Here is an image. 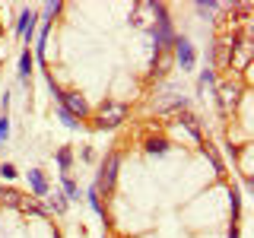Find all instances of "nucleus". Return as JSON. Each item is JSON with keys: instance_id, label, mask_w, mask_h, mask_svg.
Returning a JSON list of instances; mask_svg holds the SVG:
<instances>
[{"instance_id": "obj_17", "label": "nucleus", "mask_w": 254, "mask_h": 238, "mask_svg": "<svg viewBox=\"0 0 254 238\" xmlns=\"http://www.w3.org/2000/svg\"><path fill=\"white\" fill-rule=\"evenodd\" d=\"M67 206H70V203H67V197H64L61 190H54V194L45 197V210L54 213V216H64V213H67Z\"/></svg>"}, {"instance_id": "obj_8", "label": "nucleus", "mask_w": 254, "mask_h": 238, "mask_svg": "<svg viewBox=\"0 0 254 238\" xmlns=\"http://www.w3.org/2000/svg\"><path fill=\"white\" fill-rule=\"evenodd\" d=\"M172 70H175L172 51H153V60H149V79H153V83H162Z\"/></svg>"}, {"instance_id": "obj_10", "label": "nucleus", "mask_w": 254, "mask_h": 238, "mask_svg": "<svg viewBox=\"0 0 254 238\" xmlns=\"http://www.w3.org/2000/svg\"><path fill=\"white\" fill-rule=\"evenodd\" d=\"M194 10L206 22H216L219 13H232V3H222V0H194Z\"/></svg>"}, {"instance_id": "obj_2", "label": "nucleus", "mask_w": 254, "mask_h": 238, "mask_svg": "<svg viewBox=\"0 0 254 238\" xmlns=\"http://www.w3.org/2000/svg\"><path fill=\"white\" fill-rule=\"evenodd\" d=\"M213 95H216L219 115H222V118H232L235 111H238V105L248 99V79H242V76L232 73L229 79H219L216 89H213Z\"/></svg>"}, {"instance_id": "obj_6", "label": "nucleus", "mask_w": 254, "mask_h": 238, "mask_svg": "<svg viewBox=\"0 0 254 238\" xmlns=\"http://www.w3.org/2000/svg\"><path fill=\"white\" fill-rule=\"evenodd\" d=\"M35 29H38V10H35V6H19V16H16V26H13V35L29 48L32 38H35Z\"/></svg>"}, {"instance_id": "obj_9", "label": "nucleus", "mask_w": 254, "mask_h": 238, "mask_svg": "<svg viewBox=\"0 0 254 238\" xmlns=\"http://www.w3.org/2000/svg\"><path fill=\"white\" fill-rule=\"evenodd\" d=\"M175 124H178V127H185V130L190 133V140H194L197 143V146H203V143H206V137H203V124H200V118H197L194 115V111H178V115H175Z\"/></svg>"}, {"instance_id": "obj_4", "label": "nucleus", "mask_w": 254, "mask_h": 238, "mask_svg": "<svg viewBox=\"0 0 254 238\" xmlns=\"http://www.w3.org/2000/svg\"><path fill=\"white\" fill-rule=\"evenodd\" d=\"M118 172H121V153L118 149H111V153H105V159H102L99 172H95V181L92 184L99 187V194H115L118 187Z\"/></svg>"}, {"instance_id": "obj_27", "label": "nucleus", "mask_w": 254, "mask_h": 238, "mask_svg": "<svg viewBox=\"0 0 254 238\" xmlns=\"http://www.w3.org/2000/svg\"><path fill=\"white\" fill-rule=\"evenodd\" d=\"M79 159H83V162H95V149L92 146H83V149H79Z\"/></svg>"}, {"instance_id": "obj_12", "label": "nucleus", "mask_w": 254, "mask_h": 238, "mask_svg": "<svg viewBox=\"0 0 254 238\" xmlns=\"http://www.w3.org/2000/svg\"><path fill=\"white\" fill-rule=\"evenodd\" d=\"M130 22L133 29H143L146 32L149 29V22H153V0H140V3H133V10H130Z\"/></svg>"}, {"instance_id": "obj_20", "label": "nucleus", "mask_w": 254, "mask_h": 238, "mask_svg": "<svg viewBox=\"0 0 254 238\" xmlns=\"http://www.w3.org/2000/svg\"><path fill=\"white\" fill-rule=\"evenodd\" d=\"M216 83H219V73L210 67V63H206V67L200 70V76H197V92H203L206 86H210V89H216Z\"/></svg>"}, {"instance_id": "obj_13", "label": "nucleus", "mask_w": 254, "mask_h": 238, "mask_svg": "<svg viewBox=\"0 0 254 238\" xmlns=\"http://www.w3.org/2000/svg\"><path fill=\"white\" fill-rule=\"evenodd\" d=\"M32 73H35V58H32V51L29 48H22L19 51V67H16V76H19V83L29 89V83H32Z\"/></svg>"}, {"instance_id": "obj_21", "label": "nucleus", "mask_w": 254, "mask_h": 238, "mask_svg": "<svg viewBox=\"0 0 254 238\" xmlns=\"http://www.w3.org/2000/svg\"><path fill=\"white\" fill-rule=\"evenodd\" d=\"M86 200H89L92 213L105 216V200H102V194H99V187H95V184H89V187H86Z\"/></svg>"}, {"instance_id": "obj_26", "label": "nucleus", "mask_w": 254, "mask_h": 238, "mask_svg": "<svg viewBox=\"0 0 254 238\" xmlns=\"http://www.w3.org/2000/svg\"><path fill=\"white\" fill-rule=\"evenodd\" d=\"M16 175H19V172H16L13 162H0V178H3V181H13Z\"/></svg>"}, {"instance_id": "obj_16", "label": "nucleus", "mask_w": 254, "mask_h": 238, "mask_svg": "<svg viewBox=\"0 0 254 238\" xmlns=\"http://www.w3.org/2000/svg\"><path fill=\"white\" fill-rule=\"evenodd\" d=\"M73 146H61L58 149V153H54V162H58V172L61 175H70V172H73Z\"/></svg>"}, {"instance_id": "obj_15", "label": "nucleus", "mask_w": 254, "mask_h": 238, "mask_svg": "<svg viewBox=\"0 0 254 238\" xmlns=\"http://www.w3.org/2000/svg\"><path fill=\"white\" fill-rule=\"evenodd\" d=\"M61 194L67 197V203H79V200H83V190H79V184L70 178V175H61Z\"/></svg>"}, {"instance_id": "obj_5", "label": "nucleus", "mask_w": 254, "mask_h": 238, "mask_svg": "<svg viewBox=\"0 0 254 238\" xmlns=\"http://www.w3.org/2000/svg\"><path fill=\"white\" fill-rule=\"evenodd\" d=\"M172 58H175V67H178L181 73H190V70L197 67V48H194V42H190L188 35H175Z\"/></svg>"}, {"instance_id": "obj_23", "label": "nucleus", "mask_w": 254, "mask_h": 238, "mask_svg": "<svg viewBox=\"0 0 254 238\" xmlns=\"http://www.w3.org/2000/svg\"><path fill=\"white\" fill-rule=\"evenodd\" d=\"M229 206H232V222H238L242 219V194L229 184Z\"/></svg>"}, {"instance_id": "obj_22", "label": "nucleus", "mask_w": 254, "mask_h": 238, "mask_svg": "<svg viewBox=\"0 0 254 238\" xmlns=\"http://www.w3.org/2000/svg\"><path fill=\"white\" fill-rule=\"evenodd\" d=\"M61 10H64L61 0H48V3L42 6V16H38V19H42V22H51V26H54V16H58Z\"/></svg>"}, {"instance_id": "obj_18", "label": "nucleus", "mask_w": 254, "mask_h": 238, "mask_svg": "<svg viewBox=\"0 0 254 238\" xmlns=\"http://www.w3.org/2000/svg\"><path fill=\"white\" fill-rule=\"evenodd\" d=\"M22 200H26V194L16 187H0V206H10V210H19Z\"/></svg>"}, {"instance_id": "obj_3", "label": "nucleus", "mask_w": 254, "mask_h": 238, "mask_svg": "<svg viewBox=\"0 0 254 238\" xmlns=\"http://www.w3.org/2000/svg\"><path fill=\"white\" fill-rule=\"evenodd\" d=\"M127 115H130V105L121 99H105L99 108L92 111V127L95 130H115V127H121L127 121Z\"/></svg>"}, {"instance_id": "obj_25", "label": "nucleus", "mask_w": 254, "mask_h": 238, "mask_svg": "<svg viewBox=\"0 0 254 238\" xmlns=\"http://www.w3.org/2000/svg\"><path fill=\"white\" fill-rule=\"evenodd\" d=\"M10 140V115H0V146H6Z\"/></svg>"}, {"instance_id": "obj_29", "label": "nucleus", "mask_w": 254, "mask_h": 238, "mask_svg": "<svg viewBox=\"0 0 254 238\" xmlns=\"http://www.w3.org/2000/svg\"><path fill=\"white\" fill-rule=\"evenodd\" d=\"M6 35V29H3V19H0V38H3Z\"/></svg>"}, {"instance_id": "obj_7", "label": "nucleus", "mask_w": 254, "mask_h": 238, "mask_svg": "<svg viewBox=\"0 0 254 238\" xmlns=\"http://www.w3.org/2000/svg\"><path fill=\"white\" fill-rule=\"evenodd\" d=\"M232 48H235V29L229 32V35H222L213 42V51H210V67L216 70H229V63H232Z\"/></svg>"}, {"instance_id": "obj_14", "label": "nucleus", "mask_w": 254, "mask_h": 238, "mask_svg": "<svg viewBox=\"0 0 254 238\" xmlns=\"http://www.w3.org/2000/svg\"><path fill=\"white\" fill-rule=\"evenodd\" d=\"M143 149H146L149 156H165L172 149V140L162 137V133H149V137H143Z\"/></svg>"}, {"instance_id": "obj_1", "label": "nucleus", "mask_w": 254, "mask_h": 238, "mask_svg": "<svg viewBox=\"0 0 254 238\" xmlns=\"http://www.w3.org/2000/svg\"><path fill=\"white\" fill-rule=\"evenodd\" d=\"M146 35H149V48H153V51H172V42H175V35H178V32H175L169 3L153 0V22H149Z\"/></svg>"}, {"instance_id": "obj_30", "label": "nucleus", "mask_w": 254, "mask_h": 238, "mask_svg": "<svg viewBox=\"0 0 254 238\" xmlns=\"http://www.w3.org/2000/svg\"><path fill=\"white\" fill-rule=\"evenodd\" d=\"M54 238H61V232H54Z\"/></svg>"}, {"instance_id": "obj_28", "label": "nucleus", "mask_w": 254, "mask_h": 238, "mask_svg": "<svg viewBox=\"0 0 254 238\" xmlns=\"http://www.w3.org/2000/svg\"><path fill=\"white\" fill-rule=\"evenodd\" d=\"M226 238H238V222H232V226H229V232H226Z\"/></svg>"}, {"instance_id": "obj_19", "label": "nucleus", "mask_w": 254, "mask_h": 238, "mask_svg": "<svg viewBox=\"0 0 254 238\" xmlns=\"http://www.w3.org/2000/svg\"><path fill=\"white\" fill-rule=\"evenodd\" d=\"M200 153H203L206 159H210V165H213V172H216V175H219V178H222V175H226V162H222V156L216 153V146H213V143H210V140H206V143H203V146H200Z\"/></svg>"}, {"instance_id": "obj_11", "label": "nucleus", "mask_w": 254, "mask_h": 238, "mask_svg": "<svg viewBox=\"0 0 254 238\" xmlns=\"http://www.w3.org/2000/svg\"><path fill=\"white\" fill-rule=\"evenodd\" d=\"M26 178H29V190H32L35 200H45V197L51 194V181H48V175L42 169H29Z\"/></svg>"}, {"instance_id": "obj_24", "label": "nucleus", "mask_w": 254, "mask_h": 238, "mask_svg": "<svg viewBox=\"0 0 254 238\" xmlns=\"http://www.w3.org/2000/svg\"><path fill=\"white\" fill-rule=\"evenodd\" d=\"M54 115H58V121H61L64 127H67V130H79V121H76L73 115H70V111H64L61 105H58V111H54Z\"/></svg>"}]
</instances>
